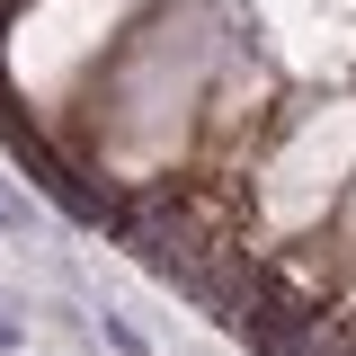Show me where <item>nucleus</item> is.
<instances>
[{"label": "nucleus", "mask_w": 356, "mask_h": 356, "mask_svg": "<svg viewBox=\"0 0 356 356\" xmlns=\"http://www.w3.org/2000/svg\"><path fill=\"white\" fill-rule=\"evenodd\" d=\"M0 348H18V321H9V312H0Z\"/></svg>", "instance_id": "3"}, {"label": "nucleus", "mask_w": 356, "mask_h": 356, "mask_svg": "<svg viewBox=\"0 0 356 356\" xmlns=\"http://www.w3.org/2000/svg\"><path fill=\"white\" fill-rule=\"evenodd\" d=\"M98 339H107V348H116V356H152V339H143L134 321H98Z\"/></svg>", "instance_id": "1"}, {"label": "nucleus", "mask_w": 356, "mask_h": 356, "mask_svg": "<svg viewBox=\"0 0 356 356\" xmlns=\"http://www.w3.org/2000/svg\"><path fill=\"white\" fill-rule=\"evenodd\" d=\"M27 222H36V214H27V196H18V187H0V232H27Z\"/></svg>", "instance_id": "2"}]
</instances>
